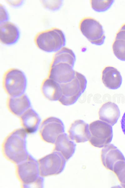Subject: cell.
I'll return each mask as SVG.
<instances>
[{"label": "cell", "instance_id": "7c38bea8", "mask_svg": "<svg viewBox=\"0 0 125 188\" xmlns=\"http://www.w3.org/2000/svg\"><path fill=\"white\" fill-rule=\"evenodd\" d=\"M68 133L70 139L77 143L87 142L91 137L88 124L81 119L75 120L71 124Z\"/></svg>", "mask_w": 125, "mask_h": 188}, {"label": "cell", "instance_id": "4316f807", "mask_svg": "<svg viewBox=\"0 0 125 188\" xmlns=\"http://www.w3.org/2000/svg\"><path fill=\"white\" fill-rule=\"evenodd\" d=\"M8 3L12 6H14L15 7H18L20 6L23 3V2L22 1H10L8 2Z\"/></svg>", "mask_w": 125, "mask_h": 188}, {"label": "cell", "instance_id": "d4e9b609", "mask_svg": "<svg viewBox=\"0 0 125 188\" xmlns=\"http://www.w3.org/2000/svg\"><path fill=\"white\" fill-rule=\"evenodd\" d=\"M9 16L5 8L0 4V23L8 21Z\"/></svg>", "mask_w": 125, "mask_h": 188}, {"label": "cell", "instance_id": "e0dca14e", "mask_svg": "<svg viewBox=\"0 0 125 188\" xmlns=\"http://www.w3.org/2000/svg\"><path fill=\"white\" fill-rule=\"evenodd\" d=\"M54 144V151L60 153L66 161L69 159L75 152L76 144L64 133L58 137Z\"/></svg>", "mask_w": 125, "mask_h": 188}, {"label": "cell", "instance_id": "7402d4cb", "mask_svg": "<svg viewBox=\"0 0 125 188\" xmlns=\"http://www.w3.org/2000/svg\"><path fill=\"white\" fill-rule=\"evenodd\" d=\"M113 171L116 175L121 186L125 188V160H119L116 162Z\"/></svg>", "mask_w": 125, "mask_h": 188}, {"label": "cell", "instance_id": "f1b7e54d", "mask_svg": "<svg viewBox=\"0 0 125 188\" xmlns=\"http://www.w3.org/2000/svg\"><path fill=\"white\" fill-rule=\"evenodd\" d=\"M120 29L125 30V24L121 26Z\"/></svg>", "mask_w": 125, "mask_h": 188}, {"label": "cell", "instance_id": "4fadbf2b", "mask_svg": "<svg viewBox=\"0 0 125 188\" xmlns=\"http://www.w3.org/2000/svg\"><path fill=\"white\" fill-rule=\"evenodd\" d=\"M20 31L17 26L9 21L0 23V41L6 45L16 44L19 39Z\"/></svg>", "mask_w": 125, "mask_h": 188}, {"label": "cell", "instance_id": "52a82bcc", "mask_svg": "<svg viewBox=\"0 0 125 188\" xmlns=\"http://www.w3.org/2000/svg\"><path fill=\"white\" fill-rule=\"evenodd\" d=\"M66 160L59 152L55 151L38 161L40 175L42 177L60 174L65 167Z\"/></svg>", "mask_w": 125, "mask_h": 188}, {"label": "cell", "instance_id": "d6986e66", "mask_svg": "<svg viewBox=\"0 0 125 188\" xmlns=\"http://www.w3.org/2000/svg\"><path fill=\"white\" fill-rule=\"evenodd\" d=\"M41 90L43 96L50 101H58L61 96L60 84L48 77L43 81Z\"/></svg>", "mask_w": 125, "mask_h": 188}, {"label": "cell", "instance_id": "ac0fdd59", "mask_svg": "<svg viewBox=\"0 0 125 188\" xmlns=\"http://www.w3.org/2000/svg\"><path fill=\"white\" fill-rule=\"evenodd\" d=\"M20 117L23 128L28 133L33 134L37 132L41 119L34 109L30 108Z\"/></svg>", "mask_w": 125, "mask_h": 188}, {"label": "cell", "instance_id": "2e32d148", "mask_svg": "<svg viewBox=\"0 0 125 188\" xmlns=\"http://www.w3.org/2000/svg\"><path fill=\"white\" fill-rule=\"evenodd\" d=\"M102 80L104 86L112 90L119 88L122 83V79L119 71L111 66L105 67L102 71Z\"/></svg>", "mask_w": 125, "mask_h": 188}, {"label": "cell", "instance_id": "603a6c76", "mask_svg": "<svg viewBox=\"0 0 125 188\" xmlns=\"http://www.w3.org/2000/svg\"><path fill=\"white\" fill-rule=\"evenodd\" d=\"M114 0H92L91 1L92 8L98 12H103L107 10L112 5Z\"/></svg>", "mask_w": 125, "mask_h": 188}, {"label": "cell", "instance_id": "8992f818", "mask_svg": "<svg viewBox=\"0 0 125 188\" xmlns=\"http://www.w3.org/2000/svg\"><path fill=\"white\" fill-rule=\"evenodd\" d=\"M91 137L90 143L97 148H102L109 144L113 137L112 126L101 120H97L89 125Z\"/></svg>", "mask_w": 125, "mask_h": 188}, {"label": "cell", "instance_id": "5b68a950", "mask_svg": "<svg viewBox=\"0 0 125 188\" xmlns=\"http://www.w3.org/2000/svg\"><path fill=\"white\" fill-rule=\"evenodd\" d=\"M27 81L23 72L16 68L8 70L4 75L3 86L9 97H15L24 94Z\"/></svg>", "mask_w": 125, "mask_h": 188}, {"label": "cell", "instance_id": "9c48e42d", "mask_svg": "<svg viewBox=\"0 0 125 188\" xmlns=\"http://www.w3.org/2000/svg\"><path fill=\"white\" fill-rule=\"evenodd\" d=\"M64 132L65 127L62 121L54 117H49L45 119L40 129L42 139L51 144H54L58 137Z\"/></svg>", "mask_w": 125, "mask_h": 188}, {"label": "cell", "instance_id": "3957f363", "mask_svg": "<svg viewBox=\"0 0 125 188\" xmlns=\"http://www.w3.org/2000/svg\"><path fill=\"white\" fill-rule=\"evenodd\" d=\"M66 41L64 33L57 28L40 32L37 34L34 39L37 47L47 52H56L64 47Z\"/></svg>", "mask_w": 125, "mask_h": 188}, {"label": "cell", "instance_id": "8fae6325", "mask_svg": "<svg viewBox=\"0 0 125 188\" xmlns=\"http://www.w3.org/2000/svg\"><path fill=\"white\" fill-rule=\"evenodd\" d=\"M101 160L104 166L107 169L113 171L114 166L119 160H125L121 152L112 144H108L102 149Z\"/></svg>", "mask_w": 125, "mask_h": 188}, {"label": "cell", "instance_id": "ffe728a7", "mask_svg": "<svg viewBox=\"0 0 125 188\" xmlns=\"http://www.w3.org/2000/svg\"><path fill=\"white\" fill-rule=\"evenodd\" d=\"M76 61V56L71 49L64 47L57 51L53 56L51 64L65 62L74 66Z\"/></svg>", "mask_w": 125, "mask_h": 188}, {"label": "cell", "instance_id": "83f0119b", "mask_svg": "<svg viewBox=\"0 0 125 188\" xmlns=\"http://www.w3.org/2000/svg\"><path fill=\"white\" fill-rule=\"evenodd\" d=\"M121 123L122 131L125 135V112L122 117Z\"/></svg>", "mask_w": 125, "mask_h": 188}, {"label": "cell", "instance_id": "277c9868", "mask_svg": "<svg viewBox=\"0 0 125 188\" xmlns=\"http://www.w3.org/2000/svg\"><path fill=\"white\" fill-rule=\"evenodd\" d=\"M87 85L85 76L76 71L75 77L71 81L60 84L61 95L58 101L64 106L74 104L84 91Z\"/></svg>", "mask_w": 125, "mask_h": 188}, {"label": "cell", "instance_id": "cb8c5ba5", "mask_svg": "<svg viewBox=\"0 0 125 188\" xmlns=\"http://www.w3.org/2000/svg\"><path fill=\"white\" fill-rule=\"evenodd\" d=\"M43 3L45 8L53 11L59 9L62 4V1L60 0L45 1Z\"/></svg>", "mask_w": 125, "mask_h": 188}, {"label": "cell", "instance_id": "6da1fadb", "mask_svg": "<svg viewBox=\"0 0 125 188\" xmlns=\"http://www.w3.org/2000/svg\"><path fill=\"white\" fill-rule=\"evenodd\" d=\"M27 134L23 128L18 129L11 133L4 143L5 156L17 164L26 160L29 154L27 149Z\"/></svg>", "mask_w": 125, "mask_h": 188}, {"label": "cell", "instance_id": "7a4b0ae2", "mask_svg": "<svg viewBox=\"0 0 125 188\" xmlns=\"http://www.w3.org/2000/svg\"><path fill=\"white\" fill-rule=\"evenodd\" d=\"M17 171L24 187L43 186L44 179L40 176L38 161L31 155L29 154L26 160L17 164Z\"/></svg>", "mask_w": 125, "mask_h": 188}, {"label": "cell", "instance_id": "ba28073f", "mask_svg": "<svg viewBox=\"0 0 125 188\" xmlns=\"http://www.w3.org/2000/svg\"><path fill=\"white\" fill-rule=\"evenodd\" d=\"M79 28L83 35L92 44L101 45L104 43L105 36L102 26L94 18H83L80 22Z\"/></svg>", "mask_w": 125, "mask_h": 188}, {"label": "cell", "instance_id": "5bb4252c", "mask_svg": "<svg viewBox=\"0 0 125 188\" xmlns=\"http://www.w3.org/2000/svg\"><path fill=\"white\" fill-rule=\"evenodd\" d=\"M98 116L99 119L112 126L117 122L120 112L118 106L115 103L108 102L103 104L99 109Z\"/></svg>", "mask_w": 125, "mask_h": 188}, {"label": "cell", "instance_id": "9a60e30c", "mask_svg": "<svg viewBox=\"0 0 125 188\" xmlns=\"http://www.w3.org/2000/svg\"><path fill=\"white\" fill-rule=\"evenodd\" d=\"M7 106L12 113L20 117L31 108V104L29 98L24 94L18 97H9L8 99Z\"/></svg>", "mask_w": 125, "mask_h": 188}, {"label": "cell", "instance_id": "44dd1931", "mask_svg": "<svg viewBox=\"0 0 125 188\" xmlns=\"http://www.w3.org/2000/svg\"><path fill=\"white\" fill-rule=\"evenodd\" d=\"M112 49L114 55L118 59L125 61V40L115 39Z\"/></svg>", "mask_w": 125, "mask_h": 188}, {"label": "cell", "instance_id": "484cf974", "mask_svg": "<svg viewBox=\"0 0 125 188\" xmlns=\"http://www.w3.org/2000/svg\"><path fill=\"white\" fill-rule=\"evenodd\" d=\"M115 39L125 40V30L120 29L116 34Z\"/></svg>", "mask_w": 125, "mask_h": 188}, {"label": "cell", "instance_id": "30bf717a", "mask_svg": "<svg viewBox=\"0 0 125 188\" xmlns=\"http://www.w3.org/2000/svg\"><path fill=\"white\" fill-rule=\"evenodd\" d=\"M73 67L65 62L51 64L48 77L60 84L69 82L75 76L76 71Z\"/></svg>", "mask_w": 125, "mask_h": 188}]
</instances>
